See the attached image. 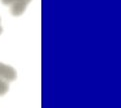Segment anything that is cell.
I'll list each match as a JSON object with an SVG mask.
<instances>
[{"label": "cell", "instance_id": "cell-1", "mask_svg": "<svg viewBox=\"0 0 121 108\" xmlns=\"http://www.w3.org/2000/svg\"><path fill=\"white\" fill-rule=\"evenodd\" d=\"M17 73L13 67L0 62V96L5 95L9 89V83L14 81Z\"/></svg>", "mask_w": 121, "mask_h": 108}, {"label": "cell", "instance_id": "cell-2", "mask_svg": "<svg viewBox=\"0 0 121 108\" xmlns=\"http://www.w3.org/2000/svg\"><path fill=\"white\" fill-rule=\"evenodd\" d=\"M4 5L10 8V12L13 16H20L24 13L26 7L31 0H1Z\"/></svg>", "mask_w": 121, "mask_h": 108}, {"label": "cell", "instance_id": "cell-3", "mask_svg": "<svg viewBox=\"0 0 121 108\" xmlns=\"http://www.w3.org/2000/svg\"><path fill=\"white\" fill-rule=\"evenodd\" d=\"M2 33V27H1V19H0V34Z\"/></svg>", "mask_w": 121, "mask_h": 108}]
</instances>
